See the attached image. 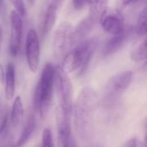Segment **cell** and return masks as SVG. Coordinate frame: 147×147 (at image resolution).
<instances>
[{"label": "cell", "mask_w": 147, "mask_h": 147, "mask_svg": "<svg viewBox=\"0 0 147 147\" xmlns=\"http://www.w3.org/2000/svg\"><path fill=\"white\" fill-rule=\"evenodd\" d=\"M98 106V96L90 87H84L74 106V124L78 136L83 142L91 140L94 128V117Z\"/></svg>", "instance_id": "6da1fadb"}, {"label": "cell", "mask_w": 147, "mask_h": 147, "mask_svg": "<svg viewBox=\"0 0 147 147\" xmlns=\"http://www.w3.org/2000/svg\"><path fill=\"white\" fill-rule=\"evenodd\" d=\"M96 46V38L86 39L75 45L63 58L62 68L68 73L77 71L78 77L83 75L89 66Z\"/></svg>", "instance_id": "7a4b0ae2"}, {"label": "cell", "mask_w": 147, "mask_h": 147, "mask_svg": "<svg viewBox=\"0 0 147 147\" xmlns=\"http://www.w3.org/2000/svg\"><path fill=\"white\" fill-rule=\"evenodd\" d=\"M55 80V67L47 63L43 70L35 89L34 105L41 119H45L49 110Z\"/></svg>", "instance_id": "3957f363"}, {"label": "cell", "mask_w": 147, "mask_h": 147, "mask_svg": "<svg viewBox=\"0 0 147 147\" xmlns=\"http://www.w3.org/2000/svg\"><path fill=\"white\" fill-rule=\"evenodd\" d=\"M133 71H124L112 76L105 85L103 102L105 105L115 104L129 87L133 80Z\"/></svg>", "instance_id": "277c9868"}, {"label": "cell", "mask_w": 147, "mask_h": 147, "mask_svg": "<svg viewBox=\"0 0 147 147\" xmlns=\"http://www.w3.org/2000/svg\"><path fill=\"white\" fill-rule=\"evenodd\" d=\"M54 87L56 89L59 106L71 114L72 110V84L68 76V72H66L62 66L55 67Z\"/></svg>", "instance_id": "5b68a950"}, {"label": "cell", "mask_w": 147, "mask_h": 147, "mask_svg": "<svg viewBox=\"0 0 147 147\" xmlns=\"http://www.w3.org/2000/svg\"><path fill=\"white\" fill-rule=\"evenodd\" d=\"M74 28L69 22H61L55 30L53 40V55L57 59H63L65 55L74 47Z\"/></svg>", "instance_id": "8992f818"}, {"label": "cell", "mask_w": 147, "mask_h": 147, "mask_svg": "<svg viewBox=\"0 0 147 147\" xmlns=\"http://www.w3.org/2000/svg\"><path fill=\"white\" fill-rule=\"evenodd\" d=\"M71 114L64 109L61 106H58L55 109V121L58 134V146L67 147L71 144V130L70 122Z\"/></svg>", "instance_id": "52a82bcc"}, {"label": "cell", "mask_w": 147, "mask_h": 147, "mask_svg": "<svg viewBox=\"0 0 147 147\" xmlns=\"http://www.w3.org/2000/svg\"><path fill=\"white\" fill-rule=\"evenodd\" d=\"M26 60L28 69L31 72L37 71L40 63V40L38 34L34 29H29L27 34L26 45H25Z\"/></svg>", "instance_id": "ba28073f"}, {"label": "cell", "mask_w": 147, "mask_h": 147, "mask_svg": "<svg viewBox=\"0 0 147 147\" xmlns=\"http://www.w3.org/2000/svg\"><path fill=\"white\" fill-rule=\"evenodd\" d=\"M9 50L12 56H16L19 53L22 38L23 23L22 16L16 10H12L9 16Z\"/></svg>", "instance_id": "9c48e42d"}, {"label": "cell", "mask_w": 147, "mask_h": 147, "mask_svg": "<svg viewBox=\"0 0 147 147\" xmlns=\"http://www.w3.org/2000/svg\"><path fill=\"white\" fill-rule=\"evenodd\" d=\"M100 22L103 30L112 35L118 34L126 29L122 16L117 13L107 11L100 20Z\"/></svg>", "instance_id": "30bf717a"}, {"label": "cell", "mask_w": 147, "mask_h": 147, "mask_svg": "<svg viewBox=\"0 0 147 147\" xmlns=\"http://www.w3.org/2000/svg\"><path fill=\"white\" fill-rule=\"evenodd\" d=\"M129 29L126 28L124 31L118 34L113 35V37L108 40V42L105 44L103 49H102V54L104 57H109L116 52H118L124 45V43L127 41L128 36H129Z\"/></svg>", "instance_id": "8fae6325"}, {"label": "cell", "mask_w": 147, "mask_h": 147, "mask_svg": "<svg viewBox=\"0 0 147 147\" xmlns=\"http://www.w3.org/2000/svg\"><path fill=\"white\" fill-rule=\"evenodd\" d=\"M96 23V22L90 16H88L86 18L83 19L77 25V27L74 28V31H73L74 46L87 39V37L92 31Z\"/></svg>", "instance_id": "7c38bea8"}, {"label": "cell", "mask_w": 147, "mask_h": 147, "mask_svg": "<svg viewBox=\"0 0 147 147\" xmlns=\"http://www.w3.org/2000/svg\"><path fill=\"white\" fill-rule=\"evenodd\" d=\"M87 4L90 9L89 16L98 22L108 11L109 0H87Z\"/></svg>", "instance_id": "4fadbf2b"}, {"label": "cell", "mask_w": 147, "mask_h": 147, "mask_svg": "<svg viewBox=\"0 0 147 147\" xmlns=\"http://www.w3.org/2000/svg\"><path fill=\"white\" fill-rule=\"evenodd\" d=\"M16 90V70L12 63H9L6 67L5 81H4V93L5 97L8 100H11L14 97Z\"/></svg>", "instance_id": "5bb4252c"}, {"label": "cell", "mask_w": 147, "mask_h": 147, "mask_svg": "<svg viewBox=\"0 0 147 147\" xmlns=\"http://www.w3.org/2000/svg\"><path fill=\"white\" fill-rule=\"evenodd\" d=\"M24 115V108L22 97L17 96L13 102L10 115H9V123L13 127H17L23 119Z\"/></svg>", "instance_id": "9a60e30c"}, {"label": "cell", "mask_w": 147, "mask_h": 147, "mask_svg": "<svg viewBox=\"0 0 147 147\" xmlns=\"http://www.w3.org/2000/svg\"><path fill=\"white\" fill-rule=\"evenodd\" d=\"M58 7L51 2V3L48 5L44 20H43V27H42V33L44 35L47 34L53 28L56 19H57V11H58Z\"/></svg>", "instance_id": "2e32d148"}, {"label": "cell", "mask_w": 147, "mask_h": 147, "mask_svg": "<svg viewBox=\"0 0 147 147\" xmlns=\"http://www.w3.org/2000/svg\"><path fill=\"white\" fill-rule=\"evenodd\" d=\"M34 127H35V120H34V117L33 115H31L28 118V121L26 122V124L21 133V135L17 140L16 146H22L28 142V140L31 137L32 134L34 133Z\"/></svg>", "instance_id": "e0dca14e"}, {"label": "cell", "mask_w": 147, "mask_h": 147, "mask_svg": "<svg viewBox=\"0 0 147 147\" xmlns=\"http://www.w3.org/2000/svg\"><path fill=\"white\" fill-rule=\"evenodd\" d=\"M130 57L131 59L135 62H140L147 59V38L131 52Z\"/></svg>", "instance_id": "ac0fdd59"}, {"label": "cell", "mask_w": 147, "mask_h": 147, "mask_svg": "<svg viewBox=\"0 0 147 147\" xmlns=\"http://www.w3.org/2000/svg\"><path fill=\"white\" fill-rule=\"evenodd\" d=\"M135 29L137 34L140 35L147 34V3L139 15Z\"/></svg>", "instance_id": "d6986e66"}, {"label": "cell", "mask_w": 147, "mask_h": 147, "mask_svg": "<svg viewBox=\"0 0 147 147\" xmlns=\"http://www.w3.org/2000/svg\"><path fill=\"white\" fill-rule=\"evenodd\" d=\"M42 146L44 147H53L54 146L52 132L48 127L44 128L42 133Z\"/></svg>", "instance_id": "ffe728a7"}, {"label": "cell", "mask_w": 147, "mask_h": 147, "mask_svg": "<svg viewBox=\"0 0 147 147\" xmlns=\"http://www.w3.org/2000/svg\"><path fill=\"white\" fill-rule=\"evenodd\" d=\"M9 2L12 4V6L14 7L15 10L22 17L26 16V8H25V4H24L23 0H9Z\"/></svg>", "instance_id": "44dd1931"}, {"label": "cell", "mask_w": 147, "mask_h": 147, "mask_svg": "<svg viewBox=\"0 0 147 147\" xmlns=\"http://www.w3.org/2000/svg\"><path fill=\"white\" fill-rule=\"evenodd\" d=\"M9 116L8 115H5L3 121L0 125V137L3 138L6 135L7 130H8V125H9Z\"/></svg>", "instance_id": "7402d4cb"}, {"label": "cell", "mask_w": 147, "mask_h": 147, "mask_svg": "<svg viewBox=\"0 0 147 147\" xmlns=\"http://www.w3.org/2000/svg\"><path fill=\"white\" fill-rule=\"evenodd\" d=\"M72 4L75 9L80 10L87 4V0H72Z\"/></svg>", "instance_id": "603a6c76"}, {"label": "cell", "mask_w": 147, "mask_h": 147, "mask_svg": "<svg viewBox=\"0 0 147 147\" xmlns=\"http://www.w3.org/2000/svg\"><path fill=\"white\" fill-rule=\"evenodd\" d=\"M124 146H128V147H134V146H138L139 143H138V140L136 138H132L130 140H128L124 145Z\"/></svg>", "instance_id": "cb8c5ba5"}, {"label": "cell", "mask_w": 147, "mask_h": 147, "mask_svg": "<svg viewBox=\"0 0 147 147\" xmlns=\"http://www.w3.org/2000/svg\"><path fill=\"white\" fill-rule=\"evenodd\" d=\"M4 81H5V71L2 64H0V83L4 84Z\"/></svg>", "instance_id": "d4e9b609"}, {"label": "cell", "mask_w": 147, "mask_h": 147, "mask_svg": "<svg viewBox=\"0 0 147 147\" xmlns=\"http://www.w3.org/2000/svg\"><path fill=\"white\" fill-rule=\"evenodd\" d=\"M64 1H65V0H52V3H54L58 8H59V7L62 5V3H63Z\"/></svg>", "instance_id": "484cf974"}, {"label": "cell", "mask_w": 147, "mask_h": 147, "mask_svg": "<svg viewBox=\"0 0 147 147\" xmlns=\"http://www.w3.org/2000/svg\"><path fill=\"white\" fill-rule=\"evenodd\" d=\"M144 145L147 146V120L146 123V127H145V136H144Z\"/></svg>", "instance_id": "4316f807"}, {"label": "cell", "mask_w": 147, "mask_h": 147, "mask_svg": "<svg viewBox=\"0 0 147 147\" xmlns=\"http://www.w3.org/2000/svg\"><path fill=\"white\" fill-rule=\"evenodd\" d=\"M136 1H138V0H121L122 3H123L124 5H128V4H130V3H134V2H136Z\"/></svg>", "instance_id": "83f0119b"}, {"label": "cell", "mask_w": 147, "mask_h": 147, "mask_svg": "<svg viewBox=\"0 0 147 147\" xmlns=\"http://www.w3.org/2000/svg\"><path fill=\"white\" fill-rule=\"evenodd\" d=\"M2 42H3V34H2V28L0 26V53H1V49H2Z\"/></svg>", "instance_id": "f1b7e54d"}, {"label": "cell", "mask_w": 147, "mask_h": 147, "mask_svg": "<svg viewBox=\"0 0 147 147\" xmlns=\"http://www.w3.org/2000/svg\"><path fill=\"white\" fill-rule=\"evenodd\" d=\"M29 5H33L34 3V0H27Z\"/></svg>", "instance_id": "f546056e"}, {"label": "cell", "mask_w": 147, "mask_h": 147, "mask_svg": "<svg viewBox=\"0 0 147 147\" xmlns=\"http://www.w3.org/2000/svg\"><path fill=\"white\" fill-rule=\"evenodd\" d=\"M2 3H3V0H0V5L2 4Z\"/></svg>", "instance_id": "4dcf8cb0"}]
</instances>
